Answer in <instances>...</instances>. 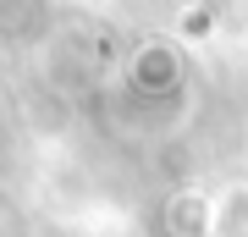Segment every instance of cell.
Here are the masks:
<instances>
[{"instance_id": "obj_3", "label": "cell", "mask_w": 248, "mask_h": 237, "mask_svg": "<svg viewBox=\"0 0 248 237\" xmlns=\"http://www.w3.org/2000/svg\"><path fill=\"white\" fill-rule=\"evenodd\" d=\"M210 237H248V176L210 188Z\"/></svg>"}, {"instance_id": "obj_2", "label": "cell", "mask_w": 248, "mask_h": 237, "mask_svg": "<svg viewBox=\"0 0 248 237\" xmlns=\"http://www.w3.org/2000/svg\"><path fill=\"white\" fill-rule=\"evenodd\" d=\"M166 237H210V188H177L160 210Z\"/></svg>"}, {"instance_id": "obj_1", "label": "cell", "mask_w": 248, "mask_h": 237, "mask_svg": "<svg viewBox=\"0 0 248 237\" xmlns=\"http://www.w3.org/2000/svg\"><path fill=\"white\" fill-rule=\"evenodd\" d=\"M122 78L138 99H171L187 88V44L177 33H149L127 50Z\"/></svg>"}, {"instance_id": "obj_4", "label": "cell", "mask_w": 248, "mask_h": 237, "mask_svg": "<svg viewBox=\"0 0 248 237\" xmlns=\"http://www.w3.org/2000/svg\"><path fill=\"white\" fill-rule=\"evenodd\" d=\"M215 22H221V17H215L210 0H193V6L177 11V28H171V33H177L182 44H210L215 39Z\"/></svg>"}]
</instances>
